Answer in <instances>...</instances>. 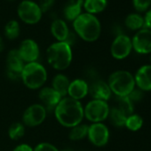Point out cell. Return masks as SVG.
I'll return each mask as SVG.
<instances>
[{
  "label": "cell",
  "mask_w": 151,
  "mask_h": 151,
  "mask_svg": "<svg viewBox=\"0 0 151 151\" xmlns=\"http://www.w3.org/2000/svg\"><path fill=\"white\" fill-rule=\"evenodd\" d=\"M34 151H60V149L51 142L42 141L34 147Z\"/></svg>",
  "instance_id": "obj_30"
},
{
  "label": "cell",
  "mask_w": 151,
  "mask_h": 151,
  "mask_svg": "<svg viewBox=\"0 0 151 151\" xmlns=\"http://www.w3.org/2000/svg\"><path fill=\"white\" fill-rule=\"evenodd\" d=\"M52 113L57 123L68 129L83 123L85 119L82 102L68 96L60 100Z\"/></svg>",
  "instance_id": "obj_1"
},
{
  "label": "cell",
  "mask_w": 151,
  "mask_h": 151,
  "mask_svg": "<svg viewBox=\"0 0 151 151\" xmlns=\"http://www.w3.org/2000/svg\"><path fill=\"white\" fill-rule=\"evenodd\" d=\"M89 94L94 100L108 101L112 96V92L107 81L97 79L89 85Z\"/></svg>",
  "instance_id": "obj_17"
},
{
  "label": "cell",
  "mask_w": 151,
  "mask_h": 151,
  "mask_svg": "<svg viewBox=\"0 0 151 151\" xmlns=\"http://www.w3.org/2000/svg\"><path fill=\"white\" fill-rule=\"evenodd\" d=\"M143 126V118L138 114H132L127 116L124 127L131 132H138Z\"/></svg>",
  "instance_id": "obj_27"
},
{
  "label": "cell",
  "mask_w": 151,
  "mask_h": 151,
  "mask_svg": "<svg viewBox=\"0 0 151 151\" xmlns=\"http://www.w3.org/2000/svg\"><path fill=\"white\" fill-rule=\"evenodd\" d=\"M54 3H55V0H40L38 5L42 10L43 14H45L52 9V7L54 6Z\"/></svg>",
  "instance_id": "obj_32"
},
{
  "label": "cell",
  "mask_w": 151,
  "mask_h": 151,
  "mask_svg": "<svg viewBox=\"0 0 151 151\" xmlns=\"http://www.w3.org/2000/svg\"><path fill=\"white\" fill-rule=\"evenodd\" d=\"M5 37L8 40H15L20 37L21 25L16 20H10L6 22L4 28Z\"/></svg>",
  "instance_id": "obj_25"
},
{
  "label": "cell",
  "mask_w": 151,
  "mask_h": 151,
  "mask_svg": "<svg viewBox=\"0 0 151 151\" xmlns=\"http://www.w3.org/2000/svg\"><path fill=\"white\" fill-rule=\"evenodd\" d=\"M126 117L127 116L121 109H119L116 106L110 108L108 119L109 120L111 124L114 125L115 127H119V128L124 127Z\"/></svg>",
  "instance_id": "obj_24"
},
{
  "label": "cell",
  "mask_w": 151,
  "mask_h": 151,
  "mask_svg": "<svg viewBox=\"0 0 151 151\" xmlns=\"http://www.w3.org/2000/svg\"><path fill=\"white\" fill-rule=\"evenodd\" d=\"M9 1H14V0H9Z\"/></svg>",
  "instance_id": "obj_38"
},
{
  "label": "cell",
  "mask_w": 151,
  "mask_h": 151,
  "mask_svg": "<svg viewBox=\"0 0 151 151\" xmlns=\"http://www.w3.org/2000/svg\"><path fill=\"white\" fill-rule=\"evenodd\" d=\"M72 28L76 36L87 43L97 41L101 34V23L97 16L85 12L72 22Z\"/></svg>",
  "instance_id": "obj_2"
},
{
  "label": "cell",
  "mask_w": 151,
  "mask_h": 151,
  "mask_svg": "<svg viewBox=\"0 0 151 151\" xmlns=\"http://www.w3.org/2000/svg\"><path fill=\"white\" fill-rule=\"evenodd\" d=\"M47 63L56 71L61 72L68 68L73 60L72 46L67 42L55 41L45 52Z\"/></svg>",
  "instance_id": "obj_3"
},
{
  "label": "cell",
  "mask_w": 151,
  "mask_h": 151,
  "mask_svg": "<svg viewBox=\"0 0 151 151\" xmlns=\"http://www.w3.org/2000/svg\"><path fill=\"white\" fill-rule=\"evenodd\" d=\"M48 79L46 68L40 62L35 61L26 63L21 76V81L29 90L36 91L45 86Z\"/></svg>",
  "instance_id": "obj_4"
},
{
  "label": "cell",
  "mask_w": 151,
  "mask_h": 151,
  "mask_svg": "<svg viewBox=\"0 0 151 151\" xmlns=\"http://www.w3.org/2000/svg\"><path fill=\"white\" fill-rule=\"evenodd\" d=\"M87 139L97 147H105L110 139V131L104 123H93L88 125Z\"/></svg>",
  "instance_id": "obj_9"
},
{
  "label": "cell",
  "mask_w": 151,
  "mask_h": 151,
  "mask_svg": "<svg viewBox=\"0 0 151 151\" xmlns=\"http://www.w3.org/2000/svg\"><path fill=\"white\" fill-rule=\"evenodd\" d=\"M12 151H34V147L28 143H20L16 145Z\"/></svg>",
  "instance_id": "obj_33"
},
{
  "label": "cell",
  "mask_w": 151,
  "mask_h": 151,
  "mask_svg": "<svg viewBox=\"0 0 151 151\" xmlns=\"http://www.w3.org/2000/svg\"><path fill=\"white\" fill-rule=\"evenodd\" d=\"M132 51V38L124 34L117 35L110 45V54L117 60L126 59Z\"/></svg>",
  "instance_id": "obj_11"
},
{
  "label": "cell",
  "mask_w": 151,
  "mask_h": 151,
  "mask_svg": "<svg viewBox=\"0 0 151 151\" xmlns=\"http://www.w3.org/2000/svg\"><path fill=\"white\" fill-rule=\"evenodd\" d=\"M149 60H150V62H151V53H150V58H149Z\"/></svg>",
  "instance_id": "obj_37"
},
{
  "label": "cell",
  "mask_w": 151,
  "mask_h": 151,
  "mask_svg": "<svg viewBox=\"0 0 151 151\" xmlns=\"http://www.w3.org/2000/svg\"><path fill=\"white\" fill-rule=\"evenodd\" d=\"M4 49H5V42H4L3 37L0 35V52H2Z\"/></svg>",
  "instance_id": "obj_35"
},
{
  "label": "cell",
  "mask_w": 151,
  "mask_h": 151,
  "mask_svg": "<svg viewBox=\"0 0 151 151\" xmlns=\"http://www.w3.org/2000/svg\"><path fill=\"white\" fill-rule=\"evenodd\" d=\"M88 125L87 124L81 123L69 129L68 132V139L71 141H79L87 138L88 132Z\"/></svg>",
  "instance_id": "obj_23"
},
{
  "label": "cell",
  "mask_w": 151,
  "mask_h": 151,
  "mask_svg": "<svg viewBox=\"0 0 151 151\" xmlns=\"http://www.w3.org/2000/svg\"><path fill=\"white\" fill-rule=\"evenodd\" d=\"M144 96V92H142L141 90H139V88L135 87L134 90L128 95V97L132 100V101L135 104L136 102L140 101L143 99Z\"/></svg>",
  "instance_id": "obj_31"
},
{
  "label": "cell",
  "mask_w": 151,
  "mask_h": 151,
  "mask_svg": "<svg viewBox=\"0 0 151 151\" xmlns=\"http://www.w3.org/2000/svg\"><path fill=\"white\" fill-rule=\"evenodd\" d=\"M22 60L26 63L38 61L40 57V47L37 42L32 38L23 39L17 48Z\"/></svg>",
  "instance_id": "obj_12"
},
{
  "label": "cell",
  "mask_w": 151,
  "mask_h": 151,
  "mask_svg": "<svg viewBox=\"0 0 151 151\" xmlns=\"http://www.w3.org/2000/svg\"><path fill=\"white\" fill-rule=\"evenodd\" d=\"M60 151H73V150L70 149V148H65V149H62V150H60Z\"/></svg>",
  "instance_id": "obj_36"
},
{
  "label": "cell",
  "mask_w": 151,
  "mask_h": 151,
  "mask_svg": "<svg viewBox=\"0 0 151 151\" xmlns=\"http://www.w3.org/2000/svg\"><path fill=\"white\" fill-rule=\"evenodd\" d=\"M50 31L53 38L58 42H66L71 33L67 22L60 18H56L51 22Z\"/></svg>",
  "instance_id": "obj_18"
},
{
  "label": "cell",
  "mask_w": 151,
  "mask_h": 151,
  "mask_svg": "<svg viewBox=\"0 0 151 151\" xmlns=\"http://www.w3.org/2000/svg\"><path fill=\"white\" fill-rule=\"evenodd\" d=\"M132 6L138 13L148 11L151 6V0H132Z\"/></svg>",
  "instance_id": "obj_29"
},
{
  "label": "cell",
  "mask_w": 151,
  "mask_h": 151,
  "mask_svg": "<svg viewBox=\"0 0 151 151\" xmlns=\"http://www.w3.org/2000/svg\"><path fill=\"white\" fill-rule=\"evenodd\" d=\"M110 106L108 101L92 99L84 106V116L90 124L104 123L109 117Z\"/></svg>",
  "instance_id": "obj_6"
},
{
  "label": "cell",
  "mask_w": 151,
  "mask_h": 151,
  "mask_svg": "<svg viewBox=\"0 0 151 151\" xmlns=\"http://www.w3.org/2000/svg\"><path fill=\"white\" fill-rule=\"evenodd\" d=\"M112 94L116 97L128 96L136 87L134 76L128 70L118 69L113 71L107 81Z\"/></svg>",
  "instance_id": "obj_5"
},
{
  "label": "cell",
  "mask_w": 151,
  "mask_h": 151,
  "mask_svg": "<svg viewBox=\"0 0 151 151\" xmlns=\"http://www.w3.org/2000/svg\"><path fill=\"white\" fill-rule=\"evenodd\" d=\"M26 132V127L22 122H14L13 123L8 130L7 134L10 139L14 141H18L21 139H22Z\"/></svg>",
  "instance_id": "obj_26"
},
{
  "label": "cell",
  "mask_w": 151,
  "mask_h": 151,
  "mask_svg": "<svg viewBox=\"0 0 151 151\" xmlns=\"http://www.w3.org/2000/svg\"><path fill=\"white\" fill-rule=\"evenodd\" d=\"M125 27L132 31H138L144 28V17L138 13H132L126 16L124 20Z\"/></svg>",
  "instance_id": "obj_22"
},
{
  "label": "cell",
  "mask_w": 151,
  "mask_h": 151,
  "mask_svg": "<svg viewBox=\"0 0 151 151\" xmlns=\"http://www.w3.org/2000/svg\"><path fill=\"white\" fill-rule=\"evenodd\" d=\"M89 95V84L84 78H75L70 80L67 96L76 101H81Z\"/></svg>",
  "instance_id": "obj_15"
},
{
  "label": "cell",
  "mask_w": 151,
  "mask_h": 151,
  "mask_svg": "<svg viewBox=\"0 0 151 151\" xmlns=\"http://www.w3.org/2000/svg\"><path fill=\"white\" fill-rule=\"evenodd\" d=\"M117 105L116 107L121 109L126 116H130L134 113V103L128 96L116 97Z\"/></svg>",
  "instance_id": "obj_28"
},
{
  "label": "cell",
  "mask_w": 151,
  "mask_h": 151,
  "mask_svg": "<svg viewBox=\"0 0 151 151\" xmlns=\"http://www.w3.org/2000/svg\"><path fill=\"white\" fill-rule=\"evenodd\" d=\"M84 0H69L63 8V16L65 21L73 22L83 14Z\"/></svg>",
  "instance_id": "obj_19"
},
{
  "label": "cell",
  "mask_w": 151,
  "mask_h": 151,
  "mask_svg": "<svg viewBox=\"0 0 151 151\" xmlns=\"http://www.w3.org/2000/svg\"><path fill=\"white\" fill-rule=\"evenodd\" d=\"M108 6V0H84L83 9L85 13L96 15L102 13Z\"/></svg>",
  "instance_id": "obj_21"
},
{
  "label": "cell",
  "mask_w": 151,
  "mask_h": 151,
  "mask_svg": "<svg viewBox=\"0 0 151 151\" xmlns=\"http://www.w3.org/2000/svg\"><path fill=\"white\" fill-rule=\"evenodd\" d=\"M48 111L41 103H33L28 106L22 116V123L25 127L35 128L45 121Z\"/></svg>",
  "instance_id": "obj_8"
},
{
  "label": "cell",
  "mask_w": 151,
  "mask_h": 151,
  "mask_svg": "<svg viewBox=\"0 0 151 151\" xmlns=\"http://www.w3.org/2000/svg\"><path fill=\"white\" fill-rule=\"evenodd\" d=\"M144 28L151 30V9L147 11L144 16Z\"/></svg>",
  "instance_id": "obj_34"
},
{
  "label": "cell",
  "mask_w": 151,
  "mask_h": 151,
  "mask_svg": "<svg viewBox=\"0 0 151 151\" xmlns=\"http://www.w3.org/2000/svg\"><path fill=\"white\" fill-rule=\"evenodd\" d=\"M132 50L139 54L151 53V30L141 29L134 34L132 38Z\"/></svg>",
  "instance_id": "obj_13"
},
{
  "label": "cell",
  "mask_w": 151,
  "mask_h": 151,
  "mask_svg": "<svg viewBox=\"0 0 151 151\" xmlns=\"http://www.w3.org/2000/svg\"><path fill=\"white\" fill-rule=\"evenodd\" d=\"M133 76L137 88L142 92L151 91V64L142 65Z\"/></svg>",
  "instance_id": "obj_16"
},
{
  "label": "cell",
  "mask_w": 151,
  "mask_h": 151,
  "mask_svg": "<svg viewBox=\"0 0 151 151\" xmlns=\"http://www.w3.org/2000/svg\"><path fill=\"white\" fill-rule=\"evenodd\" d=\"M63 97L51 86H43L38 90V99L48 112L53 111Z\"/></svg>",
  "instance_id": "obj_14"
},
{
  "label": "cell",
  "mask_w": 151,
  "mask_h": 151,
  "mask_svg": "<svg viewBox=\"0 0 151 151\" xmlns=\"http://www.w3.org/2000/svg\"><path fill=\"white\" fill-rule=\"evenodd\" d=\"M25 62L20 57L17 49L8 52L6 59V72L7 78L12 81H20Z\"/></svg>",
  "instance_id": "obj_10"
},
{
  "label": "cell",
  "mask_w": 151,
  "mask_h": 151,
  "mask_svg": "<svg viewBox=\"0 0 151 151\" xmlns=\"http://www.w3.org/2000/svg\"><path fill=\"white\" fill-rule=\"evenodd\" d=\"M43 12L39 5L33 0H22L17 6L18 18L25 24H37L42 17Z\"/></svg>",
  "instance_id": "obj_7"
},
{
  "label": "cell",
  "mask_w": 151,
  "mask_h": 151,
  "mask_svg": "<svg viewBox=\"0 0 151 151\" xmlns=\"http://www.w3.org/2000/svg\"><path fill=\"white\" fill-rule=\"evenodd\" d=\"M70 79L67 75L59 72L52 79L51 87H52L56 92H58L62 97H66L68 93V89L69 86Z\"/></svg>",
  "instance_id": "obj_20"
}]
</instances>
